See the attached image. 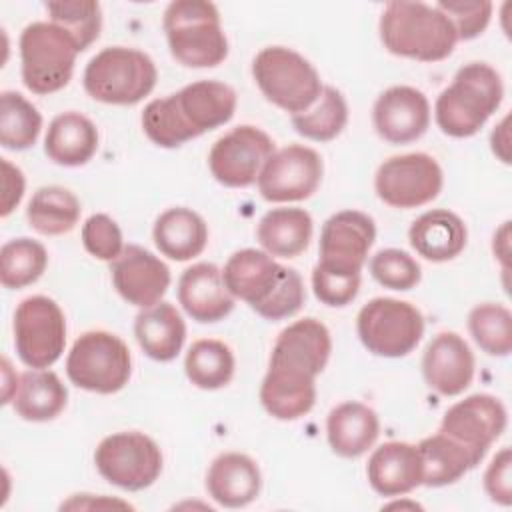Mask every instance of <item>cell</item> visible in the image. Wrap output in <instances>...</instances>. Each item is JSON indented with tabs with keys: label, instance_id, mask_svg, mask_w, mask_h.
I'll return each instance as SVG.
<instances>
[{
	"label": "cell",
	"instance_id": "681fc988",
	"mask_svg": "<svg viewBox=\"0 0 512 512\" xmlns=\"http://www.w3.org/2000/svg\"><path fill=\"white\" fill-rule=\"evenodd\" d=\"M90 502H84V500H76L74 496L68 500V502H64L62 504V508H132L128 502H122V500H110V498H106V496H100V498H92L94 494H84Z\"/></svg>",
	"mask_w": 512,
	"mask_h": 512
},
{
	"label": "cell",
	"instance_id": "8d00e7d4",
	"mask_svg": "<svg viewBox=\"0 0 512 512\" xmlns=\"http://www.w3.org/2000/svg\"><path fill=\"white\" fill-rule=\"evenodd\" d=\"M42 130V116L36 106L20 92L0 94V144L6 150H28L36 144Z\"/></svg>",
	"mask_w": 512,
	"mask_h": 512
},
{
	"label": "cell",
	"instance_id": "cb8c5ba5",
	"mask_svg": "<svg viewBox=\"0 0 512 512\" xmlns=\"http://www.w3.org/2000/svg\"><path fill=\"white\" fill-rule=\"evenodd\" d=\"M176 106L198 136L228 124L236 112V92L220 80H196L174 94Z\"/></svg>",
	"mask_w": 512,
	"mask_h": 512
},
{
	"label": "cell",
	"instance_id": "44dd1931",
	"mask_svg": "<svg viewBox=\"0 0 512 512\" xmlns=\"http://www.w3.org/2000/svg\"><path fill=\"white\" fill-rule=\"evenodd\" d=\"M178 302L200 324L220 322L234 310V296L224 284L222 270L212 262H198L182 272Z\"/></svg>",
	"mask_w": 512,
	"mask_h": 512
},
{
	"label": "cell",
	"instance_id": "60d3db41",
	"mask_svg": "<svg viewBox=\"0 0 512 512\" xmlns=\"http://www.w3.org/2000/svg\"><path fill=\"white\" fill-rule=\"evenodd\" d=\"M142 130L148 140L160 148H178L188 140H194L196 134L184 122L174 94L166 98H154L144 106L142 112Z\"/></svg>",
	"mask_w": 512,
	"mask_h": 512
},
{
	"label": "cell",
	"instance_id": "f35d334b",
	"mask_svg": "<svg viewBox=\"0 0 512 512\" xmlns=\"http://www.w3.org/2000/svg\"><path fill=\"white\" fill-rule=\"evenodd\" d=\"M468 330L488 356L502 358L512 352V312L504 304H476L468 314Z\"/></svg>",
	"mask_w": 512,
	"mask_h": 512
},
{
	"label": "cell",
	"instance_id": "7dc6e473",
	"mask_svg": "<svg viewBox=\"0 0 512 512\" xmlns=\"http://www.w3.org/2000/svg\"><path fill=\"white\" fill-rule=\"evenodd\" d=\"M2 176H4V194H2V218L10 216L12 210L20 204L22 196H24V186H26V180H24V174L18 166L10 164L6 158H2Z\"/></svg>",
	"mask_w": 512,
	"mask_h": 512
},
{
	"label": "cell",
	"instance_id": "9c48e42d",
	"mask_svg": "<svg viewBox=\"0 0 512 512\" xmlns=\"http://www.w3.org/2000/svg\"><path fill=\"white\" fill-rule=\"evenodd\" d=\"M100 476L128 492L152 486L162 472V452L144 432H116L100 440L94 450Z\"/></svg>",
	"mask_w": 512,
	"mask_h": 512
},
{
	"label": "cell",
	"instance_id": "f6af8a7d",
	"mask_svg": "<svg viewBox=\"0 0 512 512\" xmlns=\"http://www.w3.org/2000/svg\"><path fill=\"white\" fill-rule=\"evenodd\" d=\"M312 290L322 304L332 308H342V306H348L358 296L360 274H354V276L334 274L316 264L312 270Z\"/></svg>",
	"mask_w": 512,
	"mask_h": 512
},
{
	"label": "cell",
	"instance_id": "f907efd6",
	"mask_svg": "<svg viewBox=\"0 0 512 512\" xmlns=\"http://www.w3.org/2000/svg\"><path fill=\"white\" fill-rule=\"evenodd\" d=\"M494 256H498V260H502L504 268L508 266V256H510V222H504L502 228L494 234Z\"/></svg>",
	"mask_w": 512,
	"mask_h": 512
},
{
	"label": "cell",
	"instance_id": "74e56055",
	"mask_svg": "<svg viewBox=\"0 0 512 512\" xmlns=\"http://www.w3.org/2000/svg\"><path fill=\"white\" fill-rule=\"evenodd\" d=\"M48 266L46 248L32 238H12L0 248V282L8 290L34 284Z\"/></svg>",
	"mask_w": 512,
	"mask_h": 512
},
{
	"label": "cell",
	"instance_id": "1f68e13d",
	"mask_svg": "<svg viewBox=\"0 0 512 512\" xmlns=\"http://www.w3.org/2000/svg\"><path fill=\"white\" fill-rule=\"evenodd\" d=\"M68 390L60 376L48 368H32L20 374L12 398L14 412L28 422H48L66 408Z\"/></svg>",
	"mask_w": 512,
	"mask_h": 512
},
{
	"label": "cell",
	"instance_id": "f546056e",
	"mask_svg": "<svg viewBox=\"0 0 512 512\" xmlns=\"http://www.w3.org/2000/svg\"><path fill=\"white\" fill-rule=\"evenodd\" d=\"M134 336L148 358L170 362L184 346L186 324L174 304L158 302L136 314Z\"/></svg>",
	"mask_w": 512,
	"mask_h": 512
},
{
	"label": "cell",
	"instance_id": "e575fe53",
	"mask_svg": "<svg viewBox=\"0 0 512 512\" xmlns=\"http://www.w3.org/2000/svg\"><path fill=\"white\" fill-rule=\"evenodd\" d=\"M234 354L228 344L216 338L196 340L184 358L186 378L200 390L224 388L234 376Z\"/></svg>",
	"mask_w": 512,
	"mask_h": 512
},
{
	"label": "cell",
	"instance_id": "c3c4849f",
	"mask_svg": "<svg viewBox=\"0 0 512 512\" xmlns=\"http://www.w3.org/2000/svg\"><path fill=\"white\" fill-rule=\"evenodd\" d=\"M508 124H510V116H504L500 120V124L494 126V130L490 134L492 152L504 164H510V128H508Z\"/></svg>",
	"mask_w": 512,
	"mask_h": 512
},
{
	"label": "cell",
	"instance_id": "603a6c76",
	"mask_svg": "<svg viewBox=\"0 0 512 512\" xmlns=\"http://www.w3.org/2000/svg\"><path fill=\"white\" fill-rule=\"evenodd\" d=\"M260 488V468L242 452H224L216 456L206 472V492L224 508L248 506L258 498Z\"/></svg>",
	"mask_w": 512,
	"mask_h": 512
},
{
	"label": "cell",
	"instance_id": "b9f144b4",
	"mask_svg": "<svg viewBox=\"0 0 512 512\" xmlns=\"http://www.w3.org/2000/svg\"><path fill=\"white\" fill-rule=\"evenodd\" d=\"M372 278L390 290H412L418 286L422 278L420 264L408 252L400 248H384L378 250L368 262Z\"/></svg>",
	"mask_w": 512,
	"mask_h": 512
},
{
	"label": "cell",
	"instance_id": "7bdbcfd3",
	"mask_svg": "<svg viewBox=\"0 0 512 512\" xmlns=\"http://www.w3.org/2000/svg\"><path fill=\"white\" fill-rule=\"evenodd\" d=\"M436 8L450 18L458 40H474L488 28L494 6L488 0H440Z\"/></svg>",
	"mask_w": 512,
	"mask_h": 512
},
{
	"label": "cell",
	"instance_id": "52a82bcc",
	"mask_svg": "<svg viewBox=\"0 0 512 512\" xmlns=\"http://www.w3.org/2000/svg\"><path fill=\"white\" fill-rule=\"evenodd\" d=\"M68 380L96 394L122 390L132 374V356L122 338L106 330H90L76 338L66 356Z\"/></svg>",
	"mask_w": 512,
	"mask_h": 512
},
{
	"label": "cell",
	"instance_id": "4fadbf2b",
	"mask_svg": "<svg viewBox=\"0 0 512 512\" xmlns=\"http://www.w3.org/2000/svg\"><path fill=\"white\" fill-rule=\"evenodd\" d=\"M322 174L324 164L314 148L290 144L266 160L256 184L266 202H300L318 190Z\"/></svg>",
	"mask_w": 512,
	"mask_h": 512
},
{
	"label": "cell",
	"instance_id": "7402d4cb",
	"mask_svg": "<svg viewBox=\"0 0 512 512\" xmlns=\"http://www.w3.org/2000/svg\"><path fill=\"white\" fill-rule=\"evenodd\" d=\"M366 476L372 490L386 498L404 496L416 490L424 480L418 446L398 440L380 444L368 458Z\"/></svg>",
	"mask_w": 512,
	"mask_h": 512
},
{
	"label": "cell",
	"instance_id": "9a60e30c",
	"mask_svg": "<svg viewBox=\"0 0 512 512\" xmlns=\"http://www.w3.org/2000/svg\"><path fill=\"white\" fill-rule=\"evenodd\" d=\"M508 424L504 404L492 394H470L452 404L440 422V432L452 436L480 456L502 436Z\"/></svg>",
	"mask_w": 512,
	"mask_h": 512
},
{
	"label": "cell",
	"instance_id": "bcb514c9",
	"mask_svg": "<svg viewBox=\"0 0 512 512\" xmlns=\"http://www.w3.org/2000/svg\"><path fill=\"white\" fill-rule=\"evenodd\" d=\"M510 470H512V454H510V448L504 446L500 452H496V456L492 458V462L484 472V490L490 496V500L500 506H510L512 502Z\"/></svg>",
	"mask_w": 512,
	"mask_h": 512
},
{
	"label": "cell",
	"instance_id": "484cf974",
	"mask_svg": "<svg viewBox=\"0 0 512 512\" xmlns=\"http://www.w3.org/2000/svg\"><path fill=\"white\" fill-rule=\"evenodd\" d=\"M260 402L276 420H298L314 408V376L268 364V372L260 384Z\"/></svg>",
	"mask_w": 512,
	"mask_h": 512
},
{
	"label": "cell",
	"instance_id": "d590c367",
	"mask_svg": "<svg viewBox=\"0 0 512 512\" xmlns=\"http://www.w3.org/2000/svg\"><path fill=\"white\" fill-rule=\"evenodd\" d=\"M292 128L314 142L334 140L348 122V104L340 90L334 86H322L316 102L300 114H294Z\"/></svg>",
	"mask_w": 512,
	"mask_h": 512
},
{
	"label": "cell",
	"instance_id": "836d02e7",
	"mask_svg": "<svg viewBox=\"0 0 512 512\" xmlns=\"http://www.w3.org/2000/svg\"><path fill=\"white\" fill-rule=\"evenodd\" d=\"M80 200L64 186L38 188L26 208V220L42 236H62L80 220Z\"/></svg>",
	"mask_w": 512,
	"mask_h": 512
},
{
	"label": "cell",
	"instance_id": "8fae6325",
	"mask_svg": "<svg viewBox=\"0 0 512 512\" xmlns=\"http://www.w3.org/2000/svg\"><path fill=\"white\" fill-rule=\"evenodd\" d=\"M444 184L440 164L424 152H410L390 156L384 160L374 176V190L378 198L400 210L420 208L432 202Z\"/></svg>",
	"mask_w": 512,
	"mask_h": 512
},
{
	"label": "cell",
	"instance_id": "5bb4252c",
	"mask_svg": "<svg viewBox=\"0 0 512 512\" xmlns=\"http://www.w3.org/2000/svg\"><path fill=\"white\" fill-rule=\"evenodd\" d=\"M374 240L376 224L368 214L360 210H340L322 226L318 266L344 276L360 274Z\"/></svg>",
	"mask_w": 512,
	"mask_h": 512
},
{
	"label": "cell",
	"instance_id": "d6986e66",
	"mask_svg": "<svg viewBox=\"0 0 512 512\" xmlns=\"http://www.w3.org/2000/svg\"><path fill=\"white\" fill-rule=\"evenodd\" d=\"M286 270L288 268L278 264L268 252L242 248L226 260L222 278L228 292L244 300L258 314L284 280Z\"/></svg>",
	"mask_w": 512,
	"mask_h": 512
},
{
	"label": "cell",
	"instance_id": "83f0119b",
	"mask_svg": "<svg viewBox=\"0 0 512 512\" xmlns=\"http://www.w3.org/2000/svg\"><path fill=\"white\" fill-rule=\"evenodd\" d=\"M98 150V130L90 118L80 112L58 114L44 136L46 156L66 168L84 166Z\"/></svg>",
	"mask_w": 512,
	"mask_h": 512
},
{
	"label": "cell",
	"instance_id": "f1b7e54d",
	"mask_svg": "<svg viewBox=\"0 0 512 512\" xmlns=\"http://www.w3.org/2000/svg\"><path fill=\"white\" fill-rule=\"evenodd\" d=\"M152 238L160 254L176 262H186L204 252L208 244V226L192 208L174 206L156 218Z\"/></svg>",
	"mask_w": 512,
	"mask_h": 512
},
{
	"label": "cell",
	"instance_id": "2e32d148",
	"mask_svg": "<svg viewBox=\"0 0 512 512\" xmlns=\"http://www.w3.org/2000/svg\"><path fill=\"white\" fill-rule=\"evenodd\" d=\"M372 122L388 144H410L422 138L430 126V102L414 86H390L374 102Z\"/></svg>",
	"mask_w": 512,
	"mask_h": 512
},
{
	"label": "cell",
	"instance_id": "e0dca14e",
	"mask_svg": "<svg viewBox=\"0 0 512 512\" xmlns=\"http://www.w3.org/2000/svg\"><path fill=\"white\" fill-rule=\"evenodd\" d=\"M110 276L122 300L138 308L162 302L170 286V268L138 244L124 246L122 254L110 262Z\"/></svg>",
	"mask_w": 512,
	"mask_h": 512
},
{
	"label": "cell",
	"instance_id": "7c38bea8",
	"mask_svg": "<svg viewBox=\"0 0 512 512\" xmlns=\"http://www.w3.org/2000/svg\"><path fill=\"white\" fill-rule=\"evenodd\" d=\"M274 152V140L264 130L242 124L212 144L208 168L218 184L226 188H248L258 180L262 166Z\"/></svg>",
	"mask_w": 512,
	"mask_h": 512
},
{
	"label": "cell",
	"instance_id": "d4e9b609",
	"mask_svg": "<svg viewBox=\"0 0 512 512\" xmlns=\"http://www.w3.org/2000/svg\"><path fill=\"white\" fill-rule=\"evenodd\" d=\"M408 240L424 260L448 262L466 248L468 230L464 220L452 210L432 208L412 222Z\"/></svg>",
	"mask_w": 512,
	"mask_h": 512
},
{
	"label": "cell",
	"instance_id": "6da1fadb",
	"mask_svg": "<svg viewBox=\"0 0 512 512\" xmlns=\"http://www.w3.org/2000/svg\"><path fill=\"white\" fill-rule=\"evenodd\" d=\"M378 32L390 54L418 62H440L454 52L458 42L450 18L436 4L424 2H388Z\"/></svg>",
	"mask_w": 512,
	"mask_h": 512
},
{
	"label": "cell",
	"instance_id": "4dcf8cb0",
	"mask_svg": "<svg viewBox=\"0 0 512 512\" xmlns=\"http://www.w3.org/2000/svg\"><path fill=\"white\" fill-rule=\"evenodd\" d=\"M418 452L424 468V486L442 488L460 480L466 472L476 468L484 456L454 440L444 432H436L432 436L422 438L418 444Z\"/></svg>",
	"mask_w": 512,
	"mask_h": 512
},
{
	"label": "cell",
	"instance_id": "ab89813d",
	"mask_svg": "<svg viewBox=\"0 0 512 512\" xmlns=\"http://www.w3.org/2000/svg\"><path fill=\"white\" fill-rule=\"evenodd\" d=\"M46 12L50 22L62 28L76 42L80 52L100 36L102 8L94 0L46 2Z\"/></svg>",
	"mask_w": 512,
	"mask_h": 512
},
{
	"label": "cell",
	"instance_id": "3957f363",
	"mask_svg": "<svg viewBox=\"0 0 512 512\" xmlns=\"http://www.w3.org/2000/svg\"><path fill=\"white\" fill-rule=\"evenodd\" d=\"M162 26L172 58L186 68H214L228 56L220 12L206 0H176L164 10Z\"/></svg>",
	"mask_w": 512,
	"mask_h": 512
},
{
	"label": "cell",
	"instance_id": "d6a6232c",
	"mask_svg": "<svg viewBox=\"0 0 512 512\" xmlns=\"http://www.w3.org/2000/svg\"><path fill=\"white\" fill-rule=\"evenodd\" d=\"M312 232L314 222L304 208H272L260 218L256 238L272 258H296L308 248Z\"/></svg>",
	"mask_w": 512,
	"mask_h": 512
},
{
	"label": "cell",
	"instance_id": "ba28073f",
	"mask_svg": "<svg viewBox=\"0 0 512 512\" xmlns=\"http://www.w3.org/2000/svg\"><path fill=\"white\" fill-rule=\"evenodd\" d=\"M356 332L362 346L374 356L402 358L420 344L424 316L406 300L380 296L360 308Z\"/></svg>",
	"mask_w": 512,
	"mask_h": 512
},
{
	"label": "cell",
	"instance_id": "8992f818",
	"mask_svg": "<svg viewBox=\"0 0 512 512\" xmlns=\"http://www.w3.org/2000/svg\"><path fill=\"white\" fill-rule=\"evenodd\" d=\"M18 46L22 82L32 94H54L70 82L80 50L62 28L32 22L22 30Z\"/></svg>",
	"mask_w": 512,
	"mask_h": 512
},
{
	"label": "cell",
	"instance_id": "30bf717a",
	"mask_svg": "<svg viewBox=\"0 0 512 512\" xmlns=\"http://www.w3.org/2000/svg\"><path fill=\"white\" fill-rule=\"evenodd\" d=\"M14 348L28 368H50L66 346V318L60 306L42 294L24 298L14 310Z\"/></svg>",
	"mask_w": 512,
	"mask_h": 512
},
{
	"label": "cell",
	"instance_id": "277c9868",
	"mask_svg": "<svg viewBox=\"0 0 512 512\" xmlns=\"http://www.w3.org/2000/svg\"><path fill=\"white\" fill-rule=\"evenodd\" d=\"M158 70L154 60L136 48L108 46L84 68L82 84L90 98L112 106L142 102L156 86Z\"/></svg>",
	"mask_w": 512,
	"mask_h": 512
},
{
	"label": "cell",
	"instance_id": "4316f807",
	"mask_svg": "<svg viewBox=\"0 0 512 512\" xmlns=\"http://www.w3.org/2000/svg\"><path fill=\"white\" fill-rule=\"evenodd\" d=\"M380 434L378 414L364 402L348 400L334 406L326 418V438L336 456L366 454Z\"/></svg>",
	"mask_w": 512,
	"mask_h": 512
},
{
	"label": "cell",
	"instance_id": "ee69618b",
	"mask_svg": "<svg viewBox=\"0 0 512 512\" xmlns=\"http://www.w3.org/2000/svg\"><path fill=\"white\" fill-rule=\"evenodd\" d=\"M82 244L98 260L114 262L124 250V238L116 220L108 214H92L82 224Z\"/></svg>",
	"mask_w": 512,
	"mask_h": 512
},
{
	"label": "cell",
	"instance_id": "ac0fdd59",
	"mask_svg": "<svg viewBox=\"0 0 512 512\" xmlns=\"http://www.w3.org/2000/svg\"><path fill=\"white\" fill-rule=\"evenodd\" d=\"M474 368V354L456 332L436 334L422 354L424 382L440 396L462 394L474 378Z\"/></svg>",
	"mask_w": 512,
	"mask_h": 512
},
{
	"label": "cell",
	"instance_id": "5b68a950",
	"mask_svg": "<svg viewBox=\"0 0 512 512\" xmlns=\"http://www.w3.org/2000/svg\"><path fill=\"white\" fill-rule=\"evenodd\" d=\"M252 78L268 102L292 116L310 108L322 92L318 70L286 46L262 48L252 60Z\"/></svg>",
	"mask_w": 512,
	"mask_h": 512
},
{
	"label": "cell",
	"instance_id": "ffe728a7",
	"mask_svg": "<svg viewBox=\"0 0 512 512\" xmlns=\"http://www.w3.org/2000/svg\"><path fill=\"white\" fill-rule=\"evenodd\" d=\"M330 352L332 338L328 328L316 318H302L278 334L268 364L292 368L316 378L326 368Z\"/></svg>",
	"mask_w": 512,
	"mask_h": 512
},
{
	"label": "cell",
	"instance_id": "7a4b0ae2",
	"mask_svg": "<svg viewBox=\"0 0 512 512\" xmlns=\"http://www.w3.org/2000/svg\"><path fill=\"white\" fill-rule=\"evenodd\" d=\"M502 98L504 84L496 68L486 62L464 64L436 98V124L446 136L470 138L500 108Z\"/></svg>",
	"mask_w": 512,
	"mask_h": 512
}]
</instances>
